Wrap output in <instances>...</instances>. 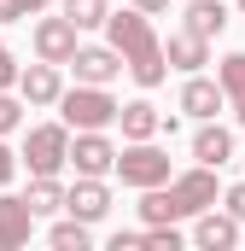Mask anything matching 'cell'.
<instances>
[{"label": "cell", "mask_w": 245, "mask_h": 251, "mask_svg": "<svg viewBox=\"0 0 245 251\" xmlns=\"http://www.w3.org/2000/svg\"><path fill=\"white\" fill-rule=\"evenodd\" d=\"M64 18H76V29H99L105 18H111V6L105 0H59Z\"/></svg>", "instance_id": "19"}, {"label": "cell", "mask_w": 245, "mask_h": 251, "mask_svg": "<svg viewBox=\"0 0 245 251\" xmlns=\"http://www.w3.org/2000/svg\"><path fill=\"white\" fill-rule=\"evenodd\" d=\"M111 251H146V234H128V228H117V234H111Z\"/></svg>", "instance_id": "24"}, {"label": "cell", "mask_w": 245, "mask_h": 251, "mask_svg": "<svg viewBox=\"0 0 245 251\" xmlns=\"http://www.w3.org/2000/svg\"><path fill=\"white\" fill-rule=\"evenodd\" d=\"M181 6H187V29H193V35L210 41V35L228 29V6H222V0H181Z\"/></svg>", "instance_id": "16"}, {"label": "cell", "mask_w": 245, "mask_h": 251, "mask_svg": "<svg viewBox=\"0 0 245 251\" xmlns=\"http://www.w3.org/2000/svg\"><path fill=\"white\" fill-rule=\"evenodd\" d=\"M64 64H47V59H35V64H24V76H18V94L29 100V105H59L64 100V76H59Z\"/></svg>", "instance_id": "10"}, {"label": "cell", "mask_w": 245, "mask_h": 251, "mask_svg": "<svg viewBox=\"0 0 245 251\" xmlns=\"http://www.w3.org/2000/svg\"><path fill=\"white\" fill-rule=\"evenodd\" d=\"M234 117H240V123H245V100H234Z\"/></svg>", "instance_id": "29"}, {"label": "cell", "mask_w": 245, "mask_h": 251, "mask_svg": "<svg viewBox=\"0 0 245 251\" xmlns=\"http://www.w3.org/2000/svg\"><path fill=\"white\" fill-rule=\"evenodd\" d=\"M117 123H122V140H152V134H164V111L152 100H128L117 111Z\"/></svg>", "instance_id": "14"}, {"label": "cell", "mask_w": 245, "mask_h": 251, "mask_svg": "<svg viewBox=\"0 0 245 251\" xmlns=\"http://www.w3.org/2000/svg\"><path fill=\"white\" fill-rule=\"evenodd\" d=\"M47 246H53V251H88V246H94V222H82V216L64 210V222L47 228Z\"/></svg>", "instance_id": "17"}, {"label": "cell", "mask_w": 245, "mask_h": 251, "mask_svg": "<svg viewBox=\"0 0 245 251\" xmlns=\"http://www.w3.org/2000/svg\"><path fill=\"white\" fill-rule=\"evenodd\" d=\"M240 228H245V222L228 210V204H222V210L210 204V210L193 216V246H204V251H234V246H240Z\"/></svg>", "instance_id": "7"}, {"label": "cell", "mask_w": 245, "mask_h": 251, "mask_svg": "<svg viewBox=\"0 0 245 251\" xmlns=\"http://www.w3.org/2000/svg\"><path fill=\"white\" fill-rule=\"evenodd\" d=\"M18 76H24V70H18V59H12V47L0 41V88H18Z\"/></svg>", "instance_id": "23"}, {"label": "cell", "mask_w": 245, "mask_h": 251, "mask_svg": "<svg viewBox=\"0 0 245 251\" xmlns=\"http://www.w3.org/2000/svg\"><path fill=\"white\" fill-rule=\"evenodd\" d=\"M24 170V152H12L6 146V134H0V187H12V176Z\"/></svg>", "instance_id": "22"}, {"label": "cell", "mask_w": 245, "mask_h": 251, "mask_svg": "<svg viewBox=\"0 0 245 251\" xmlns=\"http://www.w3.org/2000/svg\"><path fill=\"white\" fill-rule=\"evenodd\" d=\"M29 234H35V210H29V199L0 187V251H24Z\"/></svg>", "instance_id": "9"}, {"label": "cell", "mask_w": 245, "mask_h": 251, "mask_svg": "<svg viewBox=\"0 0 245 251\" xmlns=\"http://www.w3.org/2000/svg\"><path fill=\"white\" fill-rule=\"evenodd\" d=\"M117 181H122V187H134V193L175 181V170H170V152H164V146H152V140H128V146L117 152Z\"/></svg>", "instance_id": "2"}, {"label": "cell", "mask_w": 245, "mask_h": 251, "mask_svg": "<svg viewBox=\"0 0 245 251\" xmlns=\"http://www.w3.org/2000/svg\"><path fill=\"white\" fill-rule=\"evenodd\" d=\"M18 6H24L29 18H41V12H47V6H59V0H18Z\"/></svg>", "instance_id": "28"}, {"label": "cell", "mask_w": 245, "mask_h": 251, "mask_svg": "<svg viewBox=\"0 0 245 251\" xmlns=\"http://www.w3.org/2000/svg\"><path fill=\"white\" fill-rule=\"evenodd\" d=\"M18 18H29V12H24L18 0H0V24H18Z\"/></svg>", "instance_id": "26"}, {"label": "cell", "mask_w": 245, "mask_h": 251, "mask_svg": "<svg viewBox=\"0 0 245 251\" xmlns=\"http://www.w3.org/2000/svg\"><path fill=\"white\" fill-rule=\"evenodd\" d=\"M24 105H29V100H24V94H18V100H12V94H6V88H0V134H12V128L24 123Z\"/></svg>", "instance_id": "21"}, {"label": "cell", "mask_w": 245, "mask_h": 251, "mask_svg": "<svg viewBox=\"0 0 245 251\" xmlns=\"http://www.w3.org/2000/svg\"><path fill=\"white\" fill-rule=\"evenodd\" d=\"M234 6H240V12H245V0H234Z\"/></svg>", "instance_id": "30"}, {"label": "cell", "mask_w": 245, "mask_h": 251, "mask_svg": "<svg viewBox=\"0 0 245 251\" xmlns=\"http://www.w3.org/2000/svg\"><path fill=\"white\" fill-rule=\"evenodd\" d=\"M222 204H228V210H234V216L245 222V181H234V187L222 193Z\"/></svg>", "instance_id": "25"}, {"label": "cell", "mask_w": 245, "mask_h": 251, "mask_svg": "<svg viewBox=\"0 0 245 251\" xmlns=\"http://www.w3.org/2000/svg\"><path fill=\"white\" fill-rule=\"evenodd\" d=\"M216 82L228 88V100H245V53H228L222 70H216Z\"/></svg>", "instance_id": "20"}, {"label": "cell", "mask_w": 245, "mask_h": 251, "mask_svg": "<svg viewBox=\"0 0 245 251\" xmlns=\"http://www.w3.org/2000/svg\"><path fill=\"white\" fill-rule=\"evenodd\" d=\"M128 6H140L146 18H158V12H170V0H128Z\"/></svg>", "instance_id": "27"}, {"label": "cell", "mask_w": 245, "mask_h": 251, "mask_svg": "<svg viewBox=\"0 0 245 251\" xmlns=\"http://www.w3.org/2000/svg\"><path fill=\"white\" fill-rule=\"evenodd\" d=\"M117 100L105 94V88H94V82H76V88H64V100H59V117L70 128H111L117 123Z\"/></svg>", "instance_id": "3"}, {"label": "cell", "mask_w": 245, "mask_h": 251, "mask_svg": "<svg viewBox=\"0 0 245 251\" xmlns=\"http://www.w3.org/2000/svg\"><path fill=\"white\" fill-rule=\"evenodd\" d=\"M164 59H170V70L193 76V70H204V64H210V41H204V35H193V29L181 24V29L164 41Z\"/></svg>", "instance_id": "13"}, {"label": "cell", "mask_w": 245, "mask_h": 251, "mask_svg": "<svg viewBox=\"0 0 245 251\" xmlns=\"http://www.w3.org/2000/svg\"><path fill=\"white\" fill-rule=\"evenodd\" d=\"M222 105H228V88H222V82H210V76H198V70H193V76L181 82V111H187V117L210 123Z\"/></svg>", "instance_id": "12"}, {"label": "cell", "mask_w": 245, "mask_h": 251, "mask_svg": "<svg viewBox=\"0 0 245 251\" xmlns=\"http://www.w3.org/2000/svg\"><path fill=\"white\" fill-rule=\"evenodd\" d=\"M24 199H29V210H35V216H59L64 199H70V187H59V176H35Z\"/></svg>", "instance_id": "18"}, {"label": "cell", "mask_w": 245, "mask_h": 251, "mask_svg": "<svg viewBox=\"0 0 245 251\" xmlns=\"http://www.w3.org/2000/svg\"><path fill=\"white\" fill-rule=\"evenodd\" d=\"M29 35H35V59H47V64H70L76 47H82V41H76L82 29H76V18H64V12L59 18H35Z\"/></svg>", "instance_id": "5"}, {"label": "cell", "mask_w": 245, "mask_h": 251, "mask_svg": "<svg viewBox=\"0 0 245 251\" xmlns=\"http://www.w3.org/2000/svg\"><path fill=\"white\" fill-rule=\"evenodd\" d=\"M70 70H76V82H94V88H111L122 70H128V59H122L117 47L105 41V47H76V59H70Z\"/></svg>", "instance_id": "8"}, {"label": "cell", "mask_w": 245, "mask_h": 251, "mask_svg": "<svg viewBox=\"0 0 245 251\" xmlns=\"http://www.w3.org/2000/svg\"><path fill=\"white\" fill-rule=\"evenodd\" d=\"M193 158H198V164H210V170H222V164L234 158V134H228V128L210 117V123L193 134Z\"/></svg>", "instance_id": "15"}, {"label": "cell", "mask_w": 245, "mask_h": 251, "mask_svg": "<svg viewBox=\"0 0 245 251\" xmlns=\"http://www.w3.org/2000/svg\"><path fill=\"white\" fill-rule=\"evenodd\" d=\"M64 210L82 216V222H105V216H111V187H105V176H76Z\"/></svg>", "instance_id": "11"}, {"label": "cell", "mask_w": 245, "mask_h": 251, "mask_svg": "<svg viewBox=\"0 0 245 251\" xmlns=\"http://www.w3.org/2000/svg\"><path fill=\"white\" fill-rule=\"evenodd\" d=\"M70 164H76V176H117V146L105 140V128H76Z\"/></svg>", "instance_id": "6"}, {"label": "cell", "mask_w": 245, "mask_h": 251, "mask_svg": "<svg viewBox=\"0 0 245 251\" xmlns=\"http://www.w3.org/2000/svg\"><path fill=\"white\" fill-rule=\"evenodd\" d=\"M64 164H70V123H41L24 134V170L29 176H59Z\"/></svg>", "instance_id": "4"}, {"label": "cell", "mask_w": 245, "mask_h": 251, "mask_svg": "<svg viewBox=\"0 0 245 251\" xmlns=\"http://www.w3.org/2000/svg\"><path fill=\"white\" fill-rule=\"evenodd\" d=\"M105 35H111V47H117L122 59H128V76H134L140 88H158V82L170 76L164 41H158L152 18H146L140 6H128V12H111V18H105Z\"/></svg>", "instance_id": "1"}]
</instances>
